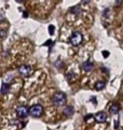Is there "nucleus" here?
<instances>
[{"label":"nucleus","mask_w":123,"mask_h":130,"mask_svg":"<svg viewBox=\"0 0 123 130\" xmlns=\"http://www.w3.org/2000/svg\"><path fill=\"white\" fill-rule=\"evenodd\" d=\"M95 119L97 123H104L107 119V115L104 111H99V112L96 113L95 116Z\"/></svg>","instance_id":"423d86ee"},{"label":"nucleus","mask_w":123,"mask_h":130,"mask_svg":"<svg viewBox=\"0 0 123 130\" xmlns=\"http://www.w3.org/2000/svg\"><path fill=\"white\" fill-rule=\"evenodd\" d=\"M52 103L57 106H62L65 105L67 101V96L62 92H56L51 98Z\"/></svg>","instance_id":"f257e3e1"},{"label":"nucleus","mask_w":123,"mask_h":130,"mask_svg":"<svg viewBox=\"0 0 123 130\" xmlns=\"http://www.w3.org/2000/svg\"><path fill=\"white\" fill-rule=\"evenodd\" d=\"M94 69V63H91V62H84L83 63V69L86 72H90Z\"/></svg>","instance_id":"9d476101"},{"label":"nucleus","mask_w":123,"mask_h":130,"mask_svg":"<svg viewBox=\"0 0 123 130\" xmlns=\"http://www.w3.org/2000/svg\"><path fill=\"white\" fill-rule=\"evenodd\" d=\"M48 30H49L50 35H53V33H54V31H55V27H54V25H50V26L48 27Z\"/></svg>","instance_id":"4468645a"},{"label":"nucleus","mask_w":123,"mask_h":130,"mask_svg":"<svg viewBox=\"0 0 123 130\" xmlns=\"http://www.w3.org/2000/svg\"><path fill=\"white\" fill-rule=\"evenodd\" d=\"M69 11L71 12L72 14L78 15V14H81V12H82V9H81V8L78 7V6H74V7H72L71 9H69Z\"/></svg>","instance_id":"f8f14e48"},{"label":"nucleus","mask_w":123,"mask_h":130,"mask_svg":"<svg viewBox=\"0 0 123 130\" xmlns=\"http://www.w3.org/2000/svg\"><path fill=\"white\" fill-rule=\"evenodd\" d=\"M102 54H103L104 58H107V57L109 56L110 53H109L108 51H103V52H102Z\"/></svg>","instance_id":"2eb2a0df"},{"label":"nucleus","mask_w":123,"mask_h":130,"mask_svg":"<svg viewBox=\"0 0 123 130\" xmlns=\"http://www.w3.org/2000/svg\"><path fill=\"white\" fill-rule=\"evenodd\" d=\"M83 39V36L82 35V33L76 31L72 34V36H70V38H69V41H70V43H71L73 46H77L82 43Z\"/></svg>","instance_id":"7ed1b4c3"},{"label":"nucleus","mask_w":123,"mask_h":130,"mask_svg":"<svg viewBox=\"0 0 123 130\" xmlns=\"http://www.w3.org/2000/svg\"><path fill=\"white\" fill-rule=\"evenodd\" d=\"M121 3H122V1H118V2H117V1H116V4L117 5H119V4H121Z\"/></svg>","instance_id":"a211bd4d"},{"label":"nucleus","mask_w":123,"mask_h":130,"mask_svg":"<svg viewBox=\"0 0 123 130\" xmlns=\"http://www.w3.org/2000/svg\"><path fill=\"white\" fill-rule=\"evenodd\" d=\"M16 113L20 118H26L30 114V108L27 106H20L16 109Z\"/></svg>","instance_id":"39448f33"},{"label":"nucleus","mask_w":123,"mask_h":130,"mask_svg":"<svg viewBox=\"0 0 123 130\" xmlns=\"http://www.w3.org/2000/svg\"><path fill=\"white\" fill-rule=\"evenodd\" d=\"M6 36V32L4 30H0V37H4Z\"/></svg>","instance_id":"dca6fc26"},{"label":"nucleus","mask_w":123,"mask_h":130,"mask_svg":"<svg viewBox=\"0 0 123 130\" xmlns=\"http://www.w3.org/2000/svg\"><path fill=\"white\" fill-rule=\"evenodd\" d=\"M19 73L22 76L28 77V76H30V75H31V74L33 73V69L30 65L24 64V65H21V66L19 68Z\"/></svg>","instance_id":"20e7f679"},{"label":"nucleus","mask_w":123,"mask_h":130,"mask_svg":"<svg viewBox=\"0 0 123 130\" xmlns=\"http://www.w3.org/2000/svg\"><path fill=\"white\" fill-rule=\"evenodd\" d=\"M120 109H121V106H120L119 104L114 103L110 107V112L112 114H117L120 111Z\"/></svg>","instance_id":"1a4fd4ad"},{"label":"nucleus","mask_w":123,"mask_h":130,"mask_svg":"<svg viewBox=\"0 0 123 130\" xmlns=\"http://www.w3.org/2000/svg\"><path fill=\"white\" fill-rule=\"evenodd\" d=\"M115 122H116V125H115V128H116V129H117V128H118V121H115Z\"/></svg>","instance_id":"f3484780"},{"label":"nucleus","mask_w":123,"mask_h":130,"mask_svg":"<svg viewBox=\"0 0 123 130\" xmlns=\"http://www.w3.org/2000/svg\"><path fill=\"white\" fill-rule=\"evenodd\" d=\"M10 91V85L7 83H3L1 89H0V92L2 95H7L8 93Z\"/></svg>","instance_id":"6e6552de"},{"label":"nucleus","mask_w":123,"mask_h":130,"mask_svg":"<svg viewBox=\"0 0 123 130\" xmlns=\"http://www.w3.org/2000/svg\"><path fill=\"white\" fill-rule=\"evenodd\" d=\"M104 87H106V82L104 81H97L95 85L96 90H102Z\"/></svg>","instance_id":"9b49d317"},{"label":"nucleus","mask_w":123,"mask_h":130,"mask_svg":"<svg viewBox=\"0 0 123 130\" xmlns=\"http://www.w3.org/2000/svg\"><path fill=\"white\" fill-rule=\"evenodd\" d=\"M122 130H123V129H122Z\"/></svg>","instance_id":"6ab92c4d"},{"label":"nucleus","mask_w":123,"mask_h":130,"mask_svg":"<svg viewBox=\"0 0 123 130\" xmlns=\"http://www.w3.org/2000/svg\"><path fill=\"white\" fill-rule=\"evenodd\" d=\"M62 113L67 117H71L72 115H74V108L72 106H67L66 107L63 109Z\"/></svg>","instance_id":"0eeeda50"},{"label":"nucleus","mask_w":123,"mask_h":130,"mask_svg":"<svg viewBox=\"0 0 123 130\" xmlns=\"http://www.w3.org/2000/svg\"><path fill=\"white\" fill-rule=\"evenodd\" d=\"M44 111L43 106L40 104H35L30 108V115L33 118H39L42 115Z\"/></svg>","instance_id":"f03ea898"},{"label":"nucleus","mask_w":123,"mask_h":130,"mask_svg":"<svg viewBox=\"0 0 123 130\" xmlns=\"http://www.w3.org/2000/svg\"><path fill=\"white\" fill-rule=\"evenodd\" d=\"M76 74H74V73H68V74H67V79L69 80V81H74V80L76 79Z\"/></svg>","instance_id":"ddd939ff"}]
</instances>
